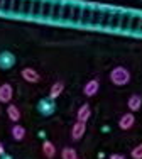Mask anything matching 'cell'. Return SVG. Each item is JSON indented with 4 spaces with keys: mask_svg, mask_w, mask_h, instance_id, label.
<instances>
[{
    "mask_svg": "<svg viewBox=\"0 0 142 159\" xmlns=\"http://www.w3.org/2000/svg\"><path fill=\"white\" fill-rule=\"evenodd\" d=\"M130 71L127 70L125 66H115L113 70L110 71V81L113 83L115 86H125L130 83Z\"/></svg>",
    "mask_w": 142,
    "mask_h": 159,
    "instance_id": "cell-1",
    "label": "cell"
},
{
    "mask_svg": "<svg viewBox=\"0 0 142 159\" xmlns=\"http://www.w3.org/2000/svg\"><path fill=\"white\" fill-rule=\"evenodd\" d=\"M36 110L39 112V115H42V117H51L56 112V102L49 100V98H41V100L37 102Z\"/></svg>",
    "mask_w": 142,
    "mask_h": 159,
    "instance_id": "cell-2",
    "label": "cell"
},
{
    "mask_svg": "<svg viewBox=\"0 0 142 159\" xmlns=\"http://www.w3.org/2000/svg\"><path fill=\"white\" fill-rule=\"evenodd\" d=\"M16 63H17V58H16L14 52H10V51H2L0 52V70L9 71V70H12V68L16 66Z\"/></svg>",
    "mask_w": 142,
    "mask_h": 159,
    "instance_id": "cell-3",
    "label": "cell"
},
{
    "mask_svg": "<svg viewBox=\"0 0 142 159\" xmlns=\"http://www.w3.org/2000/svg\"><path fill=\"white\" fill-rule=\"evenodd\" d=\"M14 98V86L10 83H2L0 85V103L9 105Z\"/></svg>",
    "mask_w": 142,
    "mask_h": 159,
    "instance_id": "cell-4",
    "label": "cell"
},
{
    "mask_svg": "<svg viewBox=\"0 0 142 159\" xmlns=\"http://www.w3.org/2000/svg\"><path fill=\"white\" fill-rule=\"evenodd\" d=\"M20 76L25 83H39L41 81V75L37 73L34 68H29V66L20 70Z\"/></svg>",
    "mask_w": 142,
    "mask_h": 159,
    "instance_id": "cell-5",
    "label": "cell"
},
{
    "mask_svg": "<svg viewBox=\"0 0 142 159\" xmlns=\"http://www.w3.org/2000/svg\"><path fill=\"white\" fill-rule=\"evenodd\" d=\"M85 132H87V124L76 120V122L73 124V127H71V139H73V141H80L85 135Z\"/></svg>",
    "mask_w": 142,
    "mask_h": 159,
    "instance_id": "cell-6",
    "label": "cell"
},
{
    "mask_svg": "<svg viewBox=\"0 0 142 159\" xmlns=\"http://www.w3.org/2000/svg\"><path fill=\"white\" fill-rule=\"evenodd\" d=\"M98 90H100V81L98 80H90V81H87L85 86H83L85 97H95L96 93H98Z\"/></svg>",
    "mask_w": 142,
    "mask_h": 159,
    "instance_id": "cell-7",
    "label": "cell"
},
{
    "mask_svg": "<svg viewBox=\"0 0 142 159\" xmlns=\"http://www.w3.org/2000/svg\"><path fill=\"white\" fill-rule=\"evenodd\" d=\"M134 124H135V117H134V113H130V112L124 113V115L120 117V120H118V127H120L122 130H129V129H132Z\"/></svg>",
    "mask_w": 142,
    "mask_h": 159,
    "instance_id": "cell-8",
    "label": "cell"
},
{
    "mask_svg": "<svg viewBox=\"0 0 142 159\" xmlns=\"http://www.w3.org/2000/svg\"><path fill=\"white\" fill-rule=\"evenodd\" d=\"M127 107H129L130 113L139 112L140 107H142V97L139 95V93H134V95L129 97V100H127Z\"/></svg>",
    "mask_w": 142,
    "mask_h": 159,
    "instance_id": "cell-9",
    "label": "cell"
},
{
    "mask_svg": "<svg viewBox=\"0 0 142 159\" xmlns=\"http://www.w3.org/2000/svg\"><path fill=\"white\" fill-rule=\"evenodd\" d=\"M64 92V83L63 81H54L53 85H51V88H49V100H56L61 93Z\"/></svg>",
    "mask_w": 142,
    "mask_h": 159,
    "instance_id": "cell-10",
    "label": "cell"
},
{
    "mask_svg": "<svg viewBox=\"0 0 142 159\" xmlns=\"http://www.w3.org/2000/svg\"><path fill=\"white\" fill-rule=\"evenodd\" d=\"M90 117H91V108H90L88 103H83L76 110V120H80V122H87Z\"/></svg>",
    "mask_w": 142,
    "mask_h": 159,
    "instance_id": "cell-11",
    "label": "cell"
},
{
    "mask_svg": "<svg viewBox=\"0 0 142 159\" xmlns=\"http://www.w3.org/2000/svg\"><path fill=\"white\" fill-rule=\"evenodd\" d=\"M7 117H9V120H12L14 124H17L19 120H20V110H19L17 105H14V103L7 105Z\"/></svg>",
    "mask_w": 142,
    "mask_h": 159,
    "instance_id": "cell-12",
    "label": "cell"
},
{
    "mask_svg": "<svg viewBox=\"0 0 142 159\" xmlns=\"http://www.w3.org/2000/svg\"><path fill=\"white\" fill-rule=\"evenodd\" d=\"M10 134H12L14 141L20 142V141H24V139H25V129L22 127L20 124H14V125H12V130H10Z\"/></svg>",
    "mask_w": 142,
    "mask_h": 159,
    "instance_id": "cell-13",
    "label": "cell"
},
{
    "mask_svg": "<svg viewBox=\"0 0 142 159\" xmlns=\"http://www.w3.org/2000/svg\"><path fill=\"white\" fill-rule=\"evenodd\" d=\"M42 152H44V156H46V157L53 159V157L56 156V147H54V144L49 142V141H44V142H42Z\"/></svg>",
    "mask_w": 142,
    "mask_h": 159,
    "instance_id": "cell-14",
    "label": "cell"
},
{
    "mask_svg": "<svg viewBox=\"0 0 142 159\" xmlns=\"http://www.w3.org/2000/svg\"><path fill=\"white\" fill-rule=\"evenodd\" d=\"M61 157L63 159H78V154L73 147H64L63 152H61Z\"/></svg>",
    "mask_w": 142,
    "mask_h": 159,
    "instance_id": "cell-15",
    "label": "cell"
},
{
    "mask_svg": "<svg viewBox=\"0 0 142 159\" xmlns=\"http://www.w3.org/2000/svg\"><path fill=\"white\" fill-rule=\"evenodd\" d=\"M130 156H132L134 159H142V144H139V146L134 147L132 152H130Z\"/></svg>",
    "mask_w": 142,
    "mask_h": 159,
    "instance_id": "cell-16",
    "label": "cell"
},
{
    "mask_svg": "<svg viewBox=\"0 0 142 159\" xmlns=\"http://www.w3.org/2000/svg\"><path fill=\"white\" fill-rule=\"evenodd\" d=\"M110 159H125V156L124 154H112Z\"/></svg>",
    "mask_w": 142,
    "mask_h": 159,
    "instance_id": "cell-17",
    "label": "cell"
},
{
    "mask_svg": "<svg viewBox=\"0 0 142 159\" xmlns=\"http://www.w3.org/2000/svg\"><path fill=\"white\" fill-rule=\"evenodd\" d=\"M3 154H5V149H3V144H2V142H0V157H2V156H3Z\"/></svg>",
    "mask_w": 142,
    "mask_h": 159,
    "instance_id": "cell-18",
    "label": "cell"
},
{
    "mask_svg": "<svg viewBox=\"0 0 142 159\" xmlns=\"http://www.w3.org/2000/svg\"><path fill=\"white\" fill-rule=\"evenodd\" d=\"M2 159H12V157H10V156H7V154H3V156H2Z\"/></svg>",
    "mask_w": 142,
    "mask_h": 159,
    "instance_id": "cell-19",
    "label": "cell"
}]
</instances>
